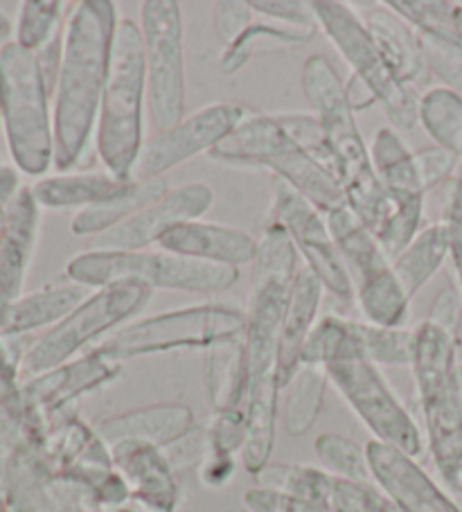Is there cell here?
<instances>
[{"label":"cell","mask_w":462,"mask_h":512,"mask_svg":"<svg viewBox=\"0 0 462 512\" xmlns=\"http://www.w3.org/2000/svg\"><path fill=\"white\" fill-rule=\"evenodd\" d=\"M118 7L111 0H86L68 23L59 73L57 165L75 167L86 154L100 118L109 79Z\"/></svg>","instance_id":"obj_1"},{"label":"cell","mask_w":462,"mask_h":512,"mask_svg":"<svg viewBox=\"0 0 462 512\" xmlns=\"http://www.w3.org/2000/svg\"><path fill=\"white\" fill-rule=\"evenodd\" d=\"M302 93L312 104L314 116L321 120L327 145L334 156L336 183L341 185L345 203L372 233H377L388 215L390 201L372 165L370 149L363 143L348 97H345V84L330 59L312 55L305 61Z\"/></svg>","instance_id":"obj_2"},{"label":"cell","mask_w":462,"mask_h":512,"mask_svg":"<svg viewBox=\"0 0 462 512\" xmlns=\"http://www.w3.org/2000/svg\"><path fill=\"white\" fill-rule=\"evenodd\" d=\"M147 66L140 25L118 23L113 37L109 79H106L95 147L106 172L133 181L145 147Z\"/></svg>","instance_id":"obj_3"},{"label":"cell","mask_w":462,"mask_h":512,"mask_svg":"<svg viewBox=\"0 0 462 512\" xmlns=\"http://www.w3.org/2000/svg\"><path fill=\"white\" fill-rule=\"evenodd\" d=\"M413 370L435 465L451 490L462 492V366L456 341L424 321L415 330Z\"/></svg>","instance_id":"obj_4"},{"label":"cell","mask_w":462,"mask_h":512,"mask_svg":"<svg viewBox=\"0 0 462 512\" xmlns=\"http://www.w3.org/2000/svg\"><path fill=\"white\" fill-rule=\"evenodd\" d=\"M208 156L230 167H266L323 213L345 203V194L334 176L282 129L275 116L253 111Z\"/></svg>","instance_id":"obj_5"},{"label":"cell","mask_w":462,"mask_h":512,"mask_svg":"<svg viewBox=\"0 0 462 512\" xmlns=\"http://www.w3.org/2000/svg\"><path fill=\"white\" fill-rule=\"evenodd\" d=\"M68 276L84 287L145 285L190 294H219L239 280V269L201 262L170 251H86L68 264Z\"/></svg>","instance_id":"obj_6"},{"label":"cell","mask_w":462,"mask_h":512,"mask_svg":"<svg viewBox=\"0 0 462 512\" xmlns=\"http://www.w3.org/2000/svg\"><path fill=\"white\" fill-rule=\"evenodd\" d=\"M314 5L318 30L327 34L341 57L348 61L352 75L361 79L377 97V104L395 129H415L420 125V95L415 88L399 84L390 73L366 21L348 3L318 0Z\"/></svg>","instance_id":"obj_7"},{"label":"cell","mask_w":462,"mask_h":512,"mask_svg":"<svg viewBox=\"0 0 462 512\" xmlns=\"http://www.w3.org/2000/svg\"><path fill=\"white\" fill-rule=\"evenodd\" d=\"M246 314L233 305L206 303L181 307L131 323L97 350L106 359L122 361L181 348H212L244 334Z\"/></svg>","instance_id":"obj_8"},{"label":"cell","mask_w":462,"mask_h":512,"mask_svg":"<svg viewBox=\"0 0 462 512\" xmlns=\"http://www.w3.org/2000/svg\"><path fill=\"white\" fill-rule=\"evenodd\" d=\"M140 32L145 41L147 109L158 131L185 118V43L183 10L176 0H147L140 7Z\"/></svg>","instance_id":"obj_9"},{"label":"cell","mask_w":462,"mask_h":512,"mask_svg":"<svg viewBox=\"0 0 462 512\" xmlns=\"http://www.w3.org/2000/svg\"><path fill=\"white\" fill-rule=\"evenodd\" d=\"M273 213L269 222L280 224L289 233L293 246L305 258L325 291L341 300L343 305L357 303V289L348 267L341 258L336 242L327 226L323 210H318L312 201L293 190L287 181L273 176Z\"/></svg>","instance_id":"obj_10"},{"label":"cell","mask_w":462,"mask_h":512,"mask_svg":"<svg viewBox=\"0 0 462 512\" xmlns=\"http://www.w3.org/2000/svg\"><path fill=\"white\" fill-rule=\"evenodd\" d=\"M325 370L334 386L357 411V416L379 438V443L395 447L408 456L422 454L420 429L399 404L375 364L361 359L336 361V364L325 366Z\"/></svg>","instance_id":"obj_11"},{"label":"cell","mask_w":462,"mask_h":512,"mask_svg":"<svg viewBox=\"0 0 462 512\" xmlns=\"http://www.w3.org/2000/svg\"><path fill=\"white\" fill-rule=\"evenodd\" d=\"M251 113L253 109L244 104L219 102L183 118L172 129L158 131L145 140L133 179H163L161 174L170 172L172 167L190 161L197 154H210Z\"/></svg>","instance_id":"obj_12"},{"label":"cell","mask_w":462,"mask_h":512,"mask_svg":"<svg viewBox=\"0 0 462 512\" xmlns=\"http://www.w3.org/2000/svg\"><path fill=\"white\" fill-rule=\"evenodd\" d=\"M215 192L208 183H185L167 190L161 199L149 203L127 222L95 237L93 251H147L183 224L199 222L208 213Z\"/></svg>","instance_id":"obj_13"},{"label":"cell","mask_w":462,"mask_h":512,"mask_svg":"<svg viewBox=\"0 0 462 512\" xmlns=\"http://www.w3.org/2000/svg\"><path fill=\"white\" fill-rule=\"evenodd\" d=\"M154 289L145 285H111L97 289V294L88 296L75 312L68 314V319L43 341L41 359L59 361L75 350L86 346L102 334L111 332L122 325L131 316H136L142 307L149 303Z\"/></svg>","instance_id":"obj_14"},{"label":"cell","mask_w":462,"mask_h":512,"mask_svg":"<svg viewBox=\"0 0 462 512\" xmlns=\"http://www.w3.org/2000/svg\"><path fill=\"white\" fill-rule=\"evenodd\" d=\"M366 456L372 479L386 490L399 512H460L456 503L413 461V456L379 440H372Z\"/></svg>","instance_id":"obj_15"},{"label":"cell","mask_w":462,"mask_h":512,"mask_svg":"<svg viewBox=\"0 0 462 512\" xmlns=\"http://www.w3.org/2000/svg\"><path fill=\"white\" fill-rule=\"evenodd\" d=\"M163 251L179 253L201 262L242 269L255 262L257 240L239 228L215 222H190L167 233L158 242Z\"/></svg>","instance_id":"obj_16"},{"label":"cell","mask_w":462,"mask_h":512,"mask_svg":"<svg viewBox=\"0 0 462 512\" xmlns=\"http://www.w3.org/2000/svg\"><path fill=\"white\" fill-rule=\"evenodd\" d=\"M14 118L23 163L30 170H46L50 163V129L46 116V100L37 68L19 55L14 70Z\"/></svg>","instance_id":"obj_17"},{"label":"cell","mask_w":462,"mask_h":512,"mask_svg":"<svg viewBox=\"0 0 462 512\" xmlns=\"http://www.w3.org/2000/svg\"><path fill=\"white\" fill-rule=\"evenodd\" d=\"M323 282L309 267L298 271L291 282L287 305H284L282 328H280V352H278V382L289 384L300 368V355L305 341L316 325V314L321 310Z\"/></svg>","instance_id":"obj_18"},{"label":"cell","mask_w":462,"mask_h":512,"mask_svg":"<svg viewBox=\"0 0 462 512\" xmlns=\"http://www.w3.org/2000/svg\"><path fill=\"white\" fill-rule=\"evenodd\" d=\"M325 219L345 267H348L352 280L357 282L354 289L372 285L393 271V260L384 253L375 233L354 215L348 203L325 213Z\"/></svg>","instance_id":"obj_19"},{"label":"cell","mask_w":462,"mask_h":512,"mask_svg":"<svg viewBox=\"0 0 462 512\" xmlns=\"http://www.w3.org/2000/svg\"><path fill=\"white\" fill-rule=\"evenodd\" d=\"M363 21H366L388 70L399 84L415 88V91L429 84L431 70L424 59L417 32L411 25L404 23L393 12H375Z\"/></svg>","instance_id":"obj_20"},{"label":"cell","mask_w":462,"mask_h":512,"mask_svg":"<svg viewBox=\"0 0 462 512\" xmlns=\"http://www.w3.org/2000/svg\"><path fill=\"white\" fill-rule=\"evenodd\" d=\"M113 456L120 463L124 476L142 499L154 503L161 510H170L176 499L170 461L158 452L156 445L127 440L113 445Z\"/></svg>","instance_id":"obj_21"},{"label":"cell","mask_w":462,"mask_h":512,"mask_svg":"<svg viewBox=\"0 0 462 512\" xmlns=\"http://www.w3.org/2000/svg\"><path fill=\"white\" fill-rule=\"evenodd\" d=\"M190 425L192 413L185 406H151L145 411H133L127 416L102 422L100 434L113 445L127 443V440L165 445L188 434Z\"/></svg>","instance_id":"obj_22"},{"label":"cell","mask_w":462,"mask_h":512,"mask_svg":"<svg viewBox=\"0 0 462 512\" xmlns=\"http://www.w3.org/2000/svg\"><path fill=\"white\" fill-rule=\"evenodd\" d=\"M170 190L165 179H133L122 192L113 194L102 203H95L91 208H84L75 217L73 233L75 235H102L111 228L127 222L149 203L161 199Z\"/></svg>","instance_id":"obj_23"},{"label":"cell","mask_w":462,"mask_h":512,"mask_svg":"<svg viewBox=\"0 0 462 512\" xmlns=\"http://www.w3.org/2000/svg\"><path fill=\"white\" fill-rule=\"evenodd\" d=\"M451 255V237L444 222L422 228L415 240L393 260L395 276L402 282L406 294L413 296L429 282Z\"/></svg>","instance_id":"obj_24"},{"label":"cell","mask_w":462,"mask_h":512,"mask_svg":"<svg viewBox=\"0 0 462 512\" xmlns=\"http://www.w3.org/2000/svg\"><path fill=\"white\" fill-rule=\"evenodd\" d=\"M278 375L266 377L246 391V443L244 463L260 474L269 461L275 436V400H278Z\"/></svg>","instance_id":"obj_25"},{"label":"cell","mask_w":462,"mask_h":512,"mask_svg":"<svg viewBox=\"0 0 462 512\" xmlns=\"http://www.w3.org/2000/svg\"><path fill=\"white\" fill-rule=\"evenodd\" d=\"M314 37V28H298V25H287L271 19L253 21L244 30L242 37L224 50V55H221V70L226 75H235L253 57L262 55V52L302 46V43H309Z\"/></svg>","instance_id":"obj_26"},{"label":"cell","mask_w":462,"mask_h":512,"mask_svg":"<svg viewBox=\"0 0 462 512\" xmlns=\"http://www.w3.org/2000/svg\"><path fill=\"white\" fill-rule=\"evenodd\" d=\"M206 379L210 402L217 413L239 409L246 395V364L242 337L208 348Z\"/></svg>","instance_id":"obj_27"},{"label":"cell","mask_w":462,"mask_h":512,"mask_svg":"<svg viewBox=\"0 0 462 512\" xmlns=\"http://www.w3.org/2000/svg\"><path fill=\"white\" fill-rule=\"evenodd\" d=\"M370 156L379 181L386 190L426 194L420 174H417L415 154L393 127L377 129L370 145Z\"/></svg>","instance_id":"obj_28"},{"label":"cell","mask_w":462,"mask_h":512,"mask_svg":"<svg viewBox=\"0 0 462 512\" xmlns=\"http://www.w3.org/2000/svg\"><path fill=\"white\" fill-rule=\"evenodd\" d=\"M131 181H122L109 172H84L50 179L39 188V197L46 206L55 208H91L113 194L122 192Z\"/></svg>","instance_id":"obj_29"},{"label":"cell","mask_w":462,"mask_h":512,"mask_svg":"<svg viewBox=\"0 0 462 512\" xmlns=\"http://www.w3.org/2000/svg\"><path fill=\"white\" fill-rule=\"evenodd\" d=\"M420 125L435 145L462 158V97L438 86L420 97Z\"/></svg>","instance_id":"obj_30"},{"label":"cell","mask_w":462,"mask_h":512,"mask_svg":"<svg viewBox=\"0 0 462 512\" xmlns=\"http://www.w3.org/2000/svg\"><path fill=\"white\" fill-rule=\"evenodd\" d=\"M386 194L390 201L388 215L381 222L375 237L388 258L395 260L415 240V235L422 231L424 194L399 190H386Z\"/></svg>","instance_id":"obj_31"},{"label":"cell","mask_w":462,"mask_h":512,"mask_svg":"<svg viewBox=\"0 0 462 512\" xmlns=\"http://www.w3.org/2000/svg\"><path fill=\"white\" fill-rule=\"evenodd\" d=\"M325 366L302 364L298 373L289 382L291 393L287 402V429L293 436L307 434L314 427L318 413L323 409L325 384H327Z\"/></svg>","instance_id":"obj_32"},{"label":"cell","mask_w":462,"mask_h":512,"mask_svg":"<svg viewBox=\"0 0 462 512\" xmlns=\"http://www.w3.org/2000/svg\"><path fill=\"white\" fill-rule=\"evenodd\" d=\"M298 271V249L293 246L289 233L280 224L269 222L262 237L257 240L251 282H284V285H291Z\"/></svg>","instance_id":"obj_33"},{"label":"cell","mask_w":462,"mask_h":512,"mask_svg":"<svg viewBox=\"0 0 462 512\" xmlns=\"http://www.w3.org/2000/svg\"><path fill=\"white\" fill-rule=\"evenodd\" d=\"M384 7L411 25L415 32L462 43L456 25L458 3H444V0H386Z\"/></svg>","instance_id":"obj_34"},{"label":"cell","mask_w":462,"mask_h":512,"mask_svg":"<svg viewBox=\"0 0 462 512\" xmlns=\"http://www.w3.org/2000/svg\"><path fill=\"white\" fill-rule=\"evenodd\" d=\"M275 118H278L282 129L287 131V134L296 140V143L323 167V170L330 172L336 179L334 156L330 145H327L321 120H318L314 113H275Z\"/></svg>","instance_id":"obj_35"},{"label":"cell","mask_w":462,"mask_h":512,"mask_svg":"<svg viewBox=\"0 0 462 512\" xmlns=\"http://www.w3.org/2000/svg\"><path fill=\"white\" fill-rule=\"evenodd\" d=\"M316 452L334 474H339V479L354 483L372 481L368 456H363L352 440L341 436H321L316 440Z\"/></svg>","instance_id":"obj_36"},{"label":"cell","mask_w":462,"mask_h":512,"mask_svg":"<svg viewBox=\"0 0 462 512\" xmlns=\"http://www.w3.org/2000/svg\"><path fill=\"white\" fill-rule=\"evenodd\" d=\"M417 39H420L431 75L438 77L451 93L462 97V43L444 41L420 32H417Z\"/></svg>","instance_id":"obj_37"},{"label":"cell","mask_w":462,"mask_h":512,"mask_svg":"<svg viewBox=\"0 0 462 512\" xmlns=\"http://www.w3.org/2000/svg\"><path fill=\"white\" fill-rule=\"evenodd\" d=\"M251 10L262 19L318 30L314 5L305 0H251Z\"/></svg>","instance_id":"obj_38"},{"label":"cell","mask_w":462,"mask_h":512,"mask_svg":"<svg viewBox=\"0 0 462 512\" xmlns=\"http://www.w3.org/2000/svg\"><path fill=\"white\" fill-rule=\"evenodd\" d=\"M415 165H417V174H420L422 188L424 192H429L433 188H438L440 183L451 181L453 174H456L458 167V156H453L451 152L442 147H426L415 152Z\"/></svg>","instance_id":"obj_39"},{"label":"cell","mask_w":462,"mask_h":512,"mask_svg":"<svg viewBox=\"0 0 462 512\" xmlns=\"http://www.w3.org/2000/svg\"><path fill=\"white\" fill-rule=\"evenodd\" d=\"M442 222L449 228L451 237V262L458 276V291L462 296V190L456 183L449 181L447 194H444V210Z\"/></svg>","instance_id":"obj_40"},{"label":"cell","mask_w":462,"mask_h":512,"mask_svg":"<svg viewBox=\"0 0 462 512\" xmlns=\"http://www.w3.org/2000/svg\"><path fill=\"white\" fill-rule=\"evenodd\" d=\"M253 14L251 3H242V0H224L215 5V30L226 48L242 37L244 30L253 23Z\"/></svg>","instance_id":"obj_41"},{"label":"cell","mask_w":462,"mask_h":512,"mask_svg":"<svg viewBox=\"0 0 462 512\" xmlns=\"http://www.w3.org/2000/svg\"><path fill=\"white\" fill-rule=\"evenodd\" d=\"M429 323L442 332H447L453 341L460 339L462 332V296L458 287H444L438 296H435L431 310H429Z\"/></svg>","instance_id":"obj_42"},{"label":"cell","mask_w":462,"mask_h":512,"mask_svg":"<svg viewBox=\"0 0 462 512\" xmlns=\"http://www.w3.org/2000/svg\"><path fill=\"white\" fill-rule=\"evenodd\" d=\"M61 10L64 5L61 3H48V5H30V21H28V41L32 46H39V43L48 41L52 32L57 30Z\"/></svg>","instance_id":"obj_43"},{"label":"cell","mask_w":462,"mask_h":512,"mask_svg":"<svg viewBox=\"0 0 462 512\" xmlns=\"http://www.w3.org/2000/svg\"><path fill=\"white\" fill-rule=\"evenodd\" d=\"M235 472V463L230 461V454H219V452H212L203 458V467H201V479L206 485H212V488H219V485H224L230 474Z\"/></svg>","instance_id":"obj_44"},{"label":"cell","mask_w":462,"mask_h":512,"mask_svg":"<svg viewBox=\"0 0 462 512\" xmlns=\"http://www.w3.org/2000/svg\"><path fill=\"white\" fill-rule=\"evenodd\" d=\"M345 97H348V102H350L354 113L366 111L372 107V104H377L375 93H372L370 88L354 75L348 79V82H345Z\"/></svg>","instance_id":"obj_45"},{"label":"cell","mask_w":462,"mask_h":512,"mask_svg":"<svg viewBox=\"0 0 462 512\" xmlns=\"http://www.w3.org/2000/svg\"><path fill=\"white\" fill-rule=\"evenodd\" d=\"M456 25H458V34H460V41H462V5H458V12H456Z\"/></svg>","instance_id":"obj_46"}]
</instances>
